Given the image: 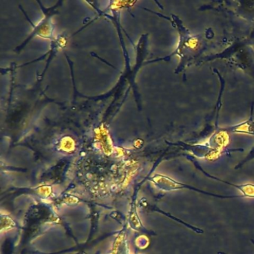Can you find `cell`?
<instances>
[{
    "instance_id": "5",
    "label": "cell",
    "mask_w": 254,
    "mask_h": 254,
    "mask_svg": "<svg viewBox=\"0 0 254 254\" xmlns=\"http://www.w3.org/2000/svg\"><path fill=\"white\" fill-rule=\"evenodd\" d=\"M187 158H188L191 163L194 164V166L198 169L200 172H201L205 176L210 179L215 180V181H219V182L224 183L227 185L230 186V187H234L236 190H239L242 192V195L245 197H248V198H254V184H234L233 183L228 182V181H224V180L220 179L217 177L213 176L208 173L207 172L204 170L203 168L199 165V163L194 160L192 156H187Z\"/></svg>"
},
{
    "instance_id": "8",
    "label": "cell",
    "mask_w": 254,
    "mask_h": 254,
    "mask_svg": "<svg viewBox=\"0 0 254 254\" xmlns=\"http://www.w3.org/2000/svg\"><path fill=\"white\" fill-rule=\"evenodd\" d=\"M227 254L226 253L224 252H218V254Z\"/></svg>"
},
{
    "instance_id": "6",
    "label": "cell",
    "mask_w": 254,
    "mask_h": 254,
    "mask_svg": "<svg viewBox=\"0 0 254 254\" xmlns=\"http://www.w3.org/2000/svg\"><path fill=\"white\" fill-rule=\"evenodd\" d=\"M254 103L253 102L251 108V116L246 121L242 122L234 126L224 127L226 132L228 133H243V134L254 135Z\"/></svg>"
},
{
    "instance_id": "9",
    "label": "cell",
    "mask_w": 254,
    "mask_h": 254,
    "mask_svg": "<svg viewBox=\"0 0 254 254\" xmlns=\"http://www.w3.org/2000/svg\"><path fill=\"white\" fill-rule=\"evenodd\" d=\"M252 243L254 244V240H252Z\"/></svg>"
},
{
    "instance_id": "1",
    "label": "cell",
    "mask_w": 254,
    "mask_h": 254,
    "mask_svg": "<svg viewBox=\"0 0 254 254\" xmlns=\"http://www.w3.org/2000/svg\"><path fill=\"white\" fill-rule=\"evenodd\" d=\"M156 14L166 19L172 23V26L178 31L179 41L176 50L172 54L166 57L147 62V64L151 62H169L172 57L177 56L179 57L180 62L178 67L175 69V73H182L187 68L191 65L193 62H198L199 58L207 48V42L203 37L192 35L190 31L185 27L182 20L178 16L172 14L170 17H166L160 14Z\"/></svg>"
},
{
    "instance_id": "2",
    "label": "cell",
    "mask_w": 254,
    "mask_h": 254,
    "mask_svg": "<svg viewBox=\"0 0 254 254\" xmlns=\"http://www.w3.org/2000/svg\"><path fill=\"white\" fill-rule=\"evenodd\" d=\"M223 59L254 79V49L248 39L236 41L218 54L202 58L197 65Z\"/></svg>"
},
{
    "instance_id": "3",
    "label": "cell",
    "mask_w": 254,
    "mask_h": 254,
    "mask_svg": "<svg viewBox=\"0 0 254 254\" xmlns=\"http://www.w3.org/2000/svg\"><path fill=\"white\" fill-rule=\"evenodd\" d=\"M157 182L159 183L163 190H166V191L187 190H190V191H196V192H198L199 194H204V195H208L209 197H214L215 198L219 199H234L245 197L242 194H240V195H225V194L209 192V191H204V190H200V189L197 188V187H193V186L190 185V184L178 182V181H175V180L172 179V178H168V177L160 176L158 180L157 179Z\"/></svg>"
},
{
    "instance_id": "7",
    "label": "cell",
    "mask_w": 254,
    "mask_h": 254,
    "mask_svg": "<svg viewBox=\"0 0 254 254\" xmlns=\"http://www.w3.org/2000/svg\"><path fill=\"white\" fill-rule=\"evenodd\" d=\"M254 160V146L250 150L249 153H248V155L242 160V161L239 162L236 166H235V169H239L243 167L246 163H248V162L251 161V160Z\"/></svg>"
},
{
    "instance_id": "4",
    "label": "cell",
    "mask_w": 254,
    "mask_h": 254,
    "mask_svg": "<svg viewBox=\"0 0 254 254\" xmlns=\"http://www.w3.org/2000/svg\"><path fill=\"white\" fill-rule=\"evenodd\" d=\"M173 145H179L186 151L191 152L199 158H218L223 153L227 151H218L209 147L207 144H190L184 142H177Z\"/></svg>"
}]
</instances>
